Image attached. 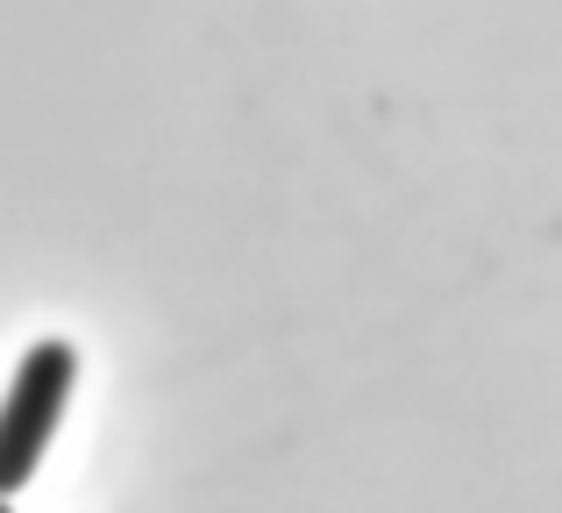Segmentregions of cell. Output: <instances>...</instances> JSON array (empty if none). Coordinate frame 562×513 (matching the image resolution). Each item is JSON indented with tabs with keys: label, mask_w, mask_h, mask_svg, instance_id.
I'll return each mask as SVG.
<instances>
[{
	"label": "cell",
	"mask_w": 562,
	"mask_h": 513,
	"mask_svg": "<svg viewBox=\"0 0 562 513\" xmlns=\"http://www.w3.org/2000/svg\"><path fill=\"white\" fill-rule=\"evenodd\" d=\"M71 386H79V349H71L65 335H43V343L22 349L14 386H8V406H0V492H8V500L36 478L43 449L57 443L65 406H71Z\"/></svg>",
	"instance_id": "6da1fadb"
},
{
	"label": "cell",
	"mask_w": 562,
	"mask_h": 513,
	"mask_svg": "<svg viewBox=\"0 0 562 513\" xmlns=\"http://www.w3.org/2000/svg\"><path fill=\"white\" fill-rule=\"evenodd\" d=\"M8 513H14V506H8Z\"/></svg>",
	"instance_id": "7a4b0ae2"
}]
</instances>
